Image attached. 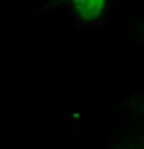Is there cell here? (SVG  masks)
<instances>
[{
    "label": "cell",
    "instance_id": "cell-4",
    "mask_svg": "<svg viewBox=\"0 0 144 149\" xmlns=\"http://www.w3.org/2000/svg\"><path fill=\"white\" fill-rule=\"evenodd\" d=\"M101 149H144V144L139 141H120V138H109Z\"/></svg>",
    "mask_w": 144,
    "mask_h": 149
},
{
    "label": "cell",
    "instance_id": "cell-3",
    "mask_svg": "<svg viewBox=\"0 0 144 149\" xmlns=\"http://www.w3.org/2000/svg\"><path fill=\"white\" fill-rule=\"evenodd\" d=\"M122 36L128 43H133L141 54H144V14H133L125 19V27H122Z\"/></svg>",
    "mask_w": 144,
    "mask_h": 149
},
{
    "label": "cell",
    "instance_id": "cell-2",
    "mask_svg": "<svg viewBox=\"0 0 144 149\" xmlns=\"http://www.w3.org/2000/svg\"><path fill=\"white\" fill-rule=\"evenodd\" d=\"M114 111H117V127L109 138L144 144V81L125 95L114 106Z\"/></svg>",
    "mask_w": 144,
    "mask_h": 149
},
{
    "label": "cell",
    "instance_id": "cell-1",
    "mask_svg": "<svg viewBox=\"0 0 144 149\" xmlns=\"http://www.w3.org/2000/svg\"><path fill=\"white\" fill-rule=\"evenodd\" d=\"M114 0H44L35 11L27 14V19H38V16L65 19L82 36H93L114 22Z\"/></svg>",
    "mask_w": 144,
    "mask_h": 149
}]
</instances>
